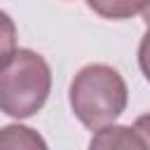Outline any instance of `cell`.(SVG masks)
Segmentation results:
<instances>
[{
	"mask_svg": "<svg viewBox=\"0 0 150 150\" xmlns=\"http://www.w3.org/2000/svg\"><path fill=\"white\" fill-rule=\"evenodd\" d=\"M87 150H150V112L136 117L131 127L110 124L94 131Z\"/></svg>",
	"mask_w": 150,
	"mask_h": 150,
	"instance_id": "cell-3",
	"label": "cell"
},
{
	"mask_svg": "<svg viewBox=\"0 0 150 150\" xmlns=\"http://www.w3.org/2000/svg\"><path fill=\"white\" fill-rule=\"evenodd\" d=\"M0 150H49L45 138L26 124H7L0 131Z\"/></svg>",
	"mask_w": 150,
	"mask_h": 150,
	"instance_id": "cell-4",
	"label": "cell"
},
{
	"mask_svg": "<svg viewBox=\"0 0 150 150\" xmlns=\"http://www.w3.org/2000/svg\"><path fill=\"white\" fill-rule=\"evenodd\" d=\"M141 16H143V21H145V26L150 28V0H148V5H145V9H143V14H141Z\"/></svg>",
	"mask_w": 150,
	"mask_h": 150,
	"instance_id": "cell-7",
	"label": "cell"
},
{
	"mask_svg": "<svg viewBox=\"0 0 150 150\" xmlns=\"http://www.w3.org/2000/svg\"><path fill=\"white\" fill-rule=\"evenodd\" d=\"M70 108L91 131L110 127L127 108L129 89L124 77L105 63H91L77 70L70 82Z\"/></svg>",
	"mask_w": 150,
	"mask_h": 150,
	"instance_id": "cell-1",
	"label": "cell"
},
{
	"mask_svg": "<svg viewBox=\"0 0 150 150\" xmlns=\"http://www.w3.org/2000/svg\"><path fill=\"white\" fill-rule=\"evenodd\" d=\"M138 66H141V73L145 75V80L150 82V28L138 45Z\"/></svg>",
	"mask_w": 150,
	"mask_h": 150,
	"instance_id": "cell-6",
	"label": "cell"
},
{
	"mask_svg": "<svg viewBox=\"0 0 150 150\" xmlns=\"http://www.w3.org/2000/svg\"><path fill=\"white\" fill-rule=\"evenodd\" d=\"M89 9H94L103 19H131L136 14H143L148 0H87Z\"/></svg>",
	"mask_w": 150,
	"mask_h": 150,
	"instance_id": "cell-5",
	"label": "cell"
},
{
	"mask_svg": "<svg viewBox=\"0 0 150 150\" xmlns=\"http://www.w3.org/2000/svg\"><path fill=\"white\" fill-rule=\"evenodd\" d=\"M49 63L33 49H14L2 54L0 70V108L5 115L23 120L35 115L49 98Z\"/></svg>",
	"mask_w": 150,
	"mask_h": 150,
	"instance_id": "cell-2",
	"label": "cell"
}]
</instances>
